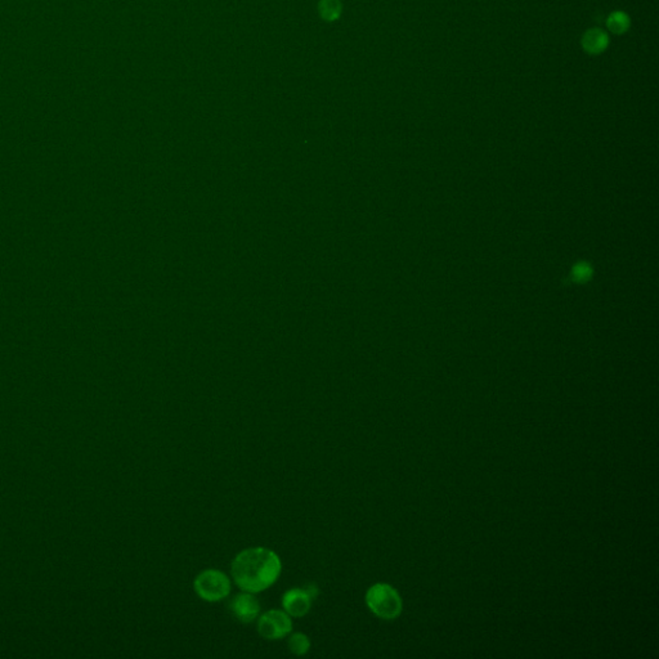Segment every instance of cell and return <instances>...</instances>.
Here are the masks:
<instances>
[{
    "label": "cell",
    "mask_w": 659,
    "mask_h": 659,
    "mask_svg": "<svg viewBox=\"0 0 659 659\" xmlns=\"http://www.w3.org/2000/svg\"><path fill=\"white\" fill-rule=\"evenodd\" d=\"M366 604L381 619H395L402 612V599L398 591L386 583H376L368 589Z\"/></svg>",
    "instance_id": "cell-2"
},
{
    "label": "cell",
    "mask_w": 659,
    "mask_h": 659,
    "mask_svg": "<svg viewBox=\"0 0 659 659\" xmlns=\"http://www.w3.org/2000/svg\"><path fill=\"white\" fill-rule=\"evenodd\" d=\"M630 26H631V19L625 12L616 10L609 15L607 27L610 33L617 35L625 34L626 31L630 29Z\"/></svg>",
    "instance_id": "cell-9"
},
{
    "label": "cell",
    "mask_w": 659,
    "mask_h": 659,
    "mask_svg": "<svg viewBox=\"0 0 659 659\" xmlns=\"http://www.w3.org/2000/svg\"><path fill=\"white\" fill-rule=\"evenodd\" d=\"M583 51L589 54H600L608 48L609 36L601 29H590L582 36Z\"/></svg>",
    "instance_id": "cell-7"
},
{
    "label": "cell",
    "mask_w": 659,
    "mask_h": 659,
    "mask_svg": "<svg viewBox=\"0 0 659 659\" xmlns=\"http://www.w3.org/2000/svg\"><path fill=\"white\" fill-rule=\"evenodd\" d=\"M283 563L273 550L250 548L239 553L231 565L232 578L241 590L259 594L278 581Z\"/></svg>",
    "instance_id": "cell-1"
},
{
    "label": "cell",
    "mask_w": 659,
    "mask_h": 659,
    "mask_svg": "<svg viewBox=\"0 0 659 659\" xmlns=\"http://www.w3.org/2000/svg\"><path fill=\"white\" fill-rule=\"evenodd\" d=\"M193 589L200 599L207 603H218L231 594V578L219 569H205L197 574Z\"/></svg>",
    "instance_id": "cell-3"
},
{
    "label": "cell",
    "mask_w": 659,
    "mask_h": 659,
    "mask_svg": "<svg viewBox=\"0 0 659 659\" xmlns=\"http://www.w3.org/2000/svg\"><path fill=\"white\" fill-rule=\"evenodd\" d=\"M315 599L310 596L305 586L304 587H292L286 591L283 595L281 604L283 609L292 618H301L307 616L312 608V603Z\"/></svg>",
    "instance_id": "cell-6"
},
{
    "label": "cell",
    "mask_w": 659,
    "mask_h": 659,
    "mask_svg": "<svg viewBox=\"0 0 659 659\" xmlns=\"http://www.w3.org/2000/svg\"><path fill=\"white\" fill-rule=\"evenodd\" d=\"M230 609L235 618L241 622V624H253L257 621V617L260 616V603L257 600L255 594L242 591L239 595H236L231 603H230Z\"/></svg>",
    "instance_id": "cell-5"
},
{
    "label": "cell",
    "mask_w": 659,
    "mask_h": 659,
    "mask_svg": "<svg viewBox=\"0 0 659 659\" xmlns=\"http://www.w3.org/2000/svg\"><path fill=\"white\" fill-rule=\"evenodd\" d=\"M318 13L326 22H335L342 16V1L340 0H319Z\"/></svg>",
    "instance_id": "cell-8"
},
{
    "label": "cell",
    "mask_w": 659,
    "mask_h": 659,
    "mask_svg": "<svg viewBox=\"0 0 659 659\" xmlns=\"http://www.w3.org/2000/svg\"><path fill=\"white\" fill-rule=\"evenodd\" d=\"M287 646L295 656H305L312 646L308 636L303 633H294L289 636Z\"/></svg>",
    "instance_id": "cell-10"
},
{
    "label": "cell",
    "mask_w": 659,
    "mask_h": 659,
    "mask_svg": "<svg viewBox=\"0 0 659 659\" xmlns=\"http://www.w3.org/2000/svg\"><path fill=\"white\" fill-rule=\"evenodd\" d=\"M257 633L269 642L281 640L292 633V617L283 609L267 610L257 617Z\"/></svg>",
    "instance_id": "cell-4"
}]
</instances>
